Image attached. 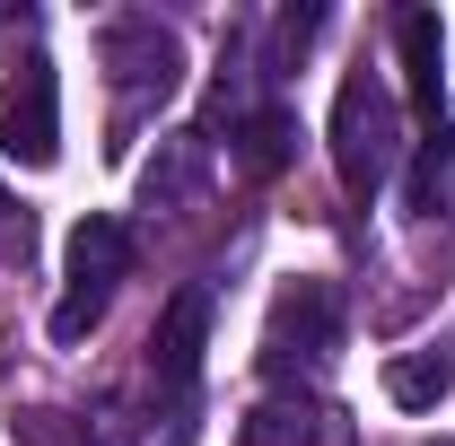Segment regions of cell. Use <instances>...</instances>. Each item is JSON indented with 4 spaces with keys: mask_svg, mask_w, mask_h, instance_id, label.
Here are the masks:
<instances>
[{
    "mask_svg": "<svg viewBox=\"0 0 455 446\" xmlns=\"http://www.w3.org/2000/svg\"><path fill=\"white\" fill-rule=\"evenodd\" d=\"M9 236L27 245V211H9V193H0V245H9Z\"/></svg>",
    "mask_w": 455,
    "mask_h": 446,
    "instance_id": "5bb4252c",
    "label": "cell"
},
{
    "mask_svg": "<svg viewBox=\"0 0 455 446\" xmlns=\"http://www.w3.org/2000/svg\"><path fill=\"white\" fill-rule=\"evenodd\" d=\"M132 280V227L106 219V211H88V219L70 227V245H61V307H53V341H88L97 333V315L114 307V289Z\"/></svg>",
    "mask_w": 455,
    "mask_h": 446,
    "instance_id": "3957f363",
    "label": "cell"
},
{
    "mask_svg": "<svg viewBox=\"0 0 455 446\" xmlns=\"http://www.w3.org/2000/svg\"><path fill=\"white\" fill-rule=\"evenodd\" d=\"M289 149H298V123H289L281 106H263L245 131H236V167H245V175H281Z\"/></svg>",
    "mask_w": 455,
    "mask_h": 446,
    "instance_id": "4fadbf2b",
    "label": "cell"
},
{
    "mask_svg": "<svg viewBox=\"0 0 455 446\" xmlns=\"http://www.w3.org/2000/svg\"><path fill=\"white\" fill-rule=\"evenodd\" d=\"M395 44H403V70H411V97L438 114V97H447V27H438V9H403Z\"/></svg>",
    "mask_w": 455,
    "mask_h": 446,
    "instance_id": "30bf717a",
    "label": "cell"
},
{
    "mask_svg": "<svg viewBox=\"0 0 455 446\" xmlns=\"http://www.w3.org/2000/svg\"><path fill=\"white\" fill-rule=\"evenodd\" d=\"M386 394H395L403 411H438L455 394V359L447 350H403L395 368H386Z\"/></svg>",
    "mask_w": 455,
    "mask_h": 446,
    "instance_id": "7c38bea8",
    "label": "cell"
},
{
    "mask_svg": "<svg viewBox=\"0 0 455 446\" xmlns=\"http://www.w3.org/2000/svg\"><path fill=\"white\" fill-rule=\"evenodd\" d=\"M403 211H411V219H455V131H447V123H438L429 140H411Z\"/></svg>",
    "mask_w": 455,
    "mask_h": 446,
    "instance_id": "ba28073f",
    "label": "cell"
},
{
    "mask_svg": "<svg viewBox=\"0 0 455 446\" xmlns=\"http://www.w3.org/2000/svg\"><path fill=\"white\" fill-rule=\"evenodd\" d=\"M0 18H9V9H0Z\"/></svg>",
    "mask_w": 455,
    "mask_h": 446,
    "instance_id": "9a60e30c",
    "label": "cell"
},
{
    "mask_svg": "<svg viewBox=\"0 0 455 446\" xmlns=\"http://www.w3.org/2000/svg\"><path fill=\"white\" fill-rule=\"evenodd\" d=\"M333 175L368 202L386 175H395V158H403V114H395V88L377 79V70H350L341 79V97H333Z\"/></svg>",
    "mask_w": 455,
    "mask_h": 446,
    "instance_id": "7a4b0ae2",
    "label": "cell"
},
{
    "mask_svg": "<svg viewBox=\"0 0 455 446\" xmlns=\"http://www.w3.org/2000/svg\"><path fill=\"white\" fill-rule=\"evenodd\" d=\"M202 184H211V140H202V131H167L158 158L140 167V211H149V219H175V211L202 202Z\"/></svg>",
    "mask_w": 455,
    "mask_h": 446,
    "instance_id": "52a82bcc",
    "label": "cell"
},
{
    "mask_svg": "<svg viewBox=\"0 0 455 446\" xmlns=\"http://www.w3.org/2000/svg\"><path fill=\"white\" fill-rule=\"evenodd\" d=\"M236 446H333V411L307 402V394H272V402L245 411Z\"/></svg>",
    "mask_w": 455,
    "mask_h": 446,
    "instance_id": "9c48e42d",
    "label": "cell"
},
{
    "mask_svg": "<svg viewBox=\"0 0 455 446\" xmlns=\"http://www.w3.org/2000/svg\"><path fill=\"white\" fill-rule=\"evenodd\" d=\"M438 446H447V438H438Z\"/></svg>",
    "mask_w": 455,
    "mask_h": 446,
    "instance_id": "2e32d148",
    "label": "cell"
},
{
    "mask_svg": "<svg viewBox=\"0 0 455 446\" xmlns=\"http://www.w3.org/2000/svg\"><path fill=\"white\" fill-rule=\"evenodd\" d=\"M341 333H350V307H341L333 280H289L272 298V324H263V377L272 386H315L341 359Z\"/></svg>",
    "mask_w": 455,
    "mask_h": 446,
    "instance_id": "6da1fadb",
    "label": "cell"
},
{
    "mask_svg": "<svg viewBox=\"0 0 455 446\" xmlns=\"http://www.w3.org/2000/svg\"><path fill=\"white\" fill-rule=\"evenodd\" d=\"M97 53H106V70H114V123H123V131L184 88V44H175V27L140 18V9L106 18V44H97Z\"/></svg>",
    "mask_w": 455,
    "mask_h": 446,
    "instance_id": "277c9868",
    "label": "cell"
},
{
    "mask_svg": "<svg viewBox=\"0 0 455 446\" xmlns=\"http://www.w3.org/2000/svg\"><path fill=\"white\" fill-rule=\"evenodd\" d=\"M0 158H18V167H53L61 158V79H53V53H27L9 79H0Z\"/></svg>",
    "mask_w": 455,
    "mask_h": 446,
    "instance_id": "5b68a950",
    "label": "cell"
},
{
    "mask_svg": "<svg viewBox=\"0 0 455 446\" xmlns=\"http://www.w3.org/2000/svg\"><path fill=\"white\" fill-rule=\"evenodd\" d=\"M9 438H18V446H123V420H88V411H53V402H36V411L9 420Z\"/></svg>",
    "mask_w": 455,
    "mask_h": 446,
    "instance_id": "8fae6325",
    "label": "cell"
},
{
    "mask_svg": "<svg viewBox=\"0 0 455 446\" xmlns=\"http://www.w3.org/2000/svg\"><path fill=\"white\" fill-rule=\"evenodd\" d=\"M202 350H211V289L193 280V289L167 298V315H158V333H149V386H158L167 411L193 402V386H202Z\"/></svg>",
    "mask_w": 455,
    "mask_h": 446,
    "instance_id": "8992f818",
    "label": "cell"
}]
</instances>
